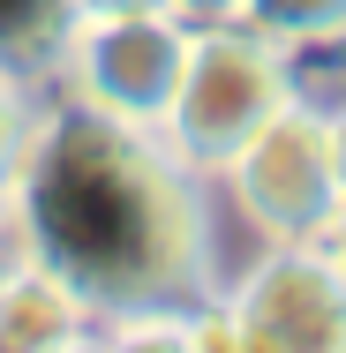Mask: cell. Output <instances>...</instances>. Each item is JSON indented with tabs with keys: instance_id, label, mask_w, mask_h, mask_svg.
Returning <instances> with one entry per match:
<instances>
[{
	"instance_id": "6da1fadb",
	"label": "cell",
	"mask_w": 346,
	"mask_h": 353,
	"mask_svg": "<svg viewBox=\"0 0 346 353\" xmlns=\"http://www.w3.org/2000/svg\"><path fill=\"white\" fill-rule=\"evenodd\" d=\"M8 211L23 248L53 263L98 308V323L211 293L204 188L158 128H121L75 98L38 113Z\"/></svg>"
},
{
	"instance_id": "7a4b0ae2",
	"label": "cell",
	"mask_w": 346,
	"mask_h": 353,
	"mask_svg": "<svg viewBox=\"0 0 346 353\" xmlns=\"http://www.w3.org/2000/svg\"><path fill=\"white\" fill-rule=\"evenodd\" d=\"M286 53L271 38H256L249 23L218 15V23H189V53H181V83L166 98L158 143L204 181L218 173L241 143L256 136L286 105Z\"/></svg>"
},
{
	"instance_id": "3957f363",
	"label": "cell",
	"mask_w": 346,
	"mask_h": 353,
	"mask_svg": "<svg viewBox=\"0 0 346 353\" xmlns=\"http://www.w3.org/2000/svg\"><path fill=\"white\" fill-rule=\"evenodd\" d=\"M181 53H189V15L181 8H121V15H75L61 68L68 98L121 121V128H158L166 98L181 83Z\"/></svg>"
},
{
	"instance_id": "277c9868",
	"label": "cell",
	"mask_w": 346,
	"mask_h": 353,
	"mask_svg": "<svg viewBox=\"0 0 346 353\" xmlns=\"http://www.w3.org/2000/svg\"><path fill=\"white\" fill-rule=\"evenodd\" d=\"M218 181L233 188L241 218L264 241H316L331 203H339V165H331L324 113L301 105V98H286L271 121L218 165Z\"/></svg>"
},
{
	"instance_id": "5b68a950",
	"label": "cell",
	"mask_w": 346,
	"mask_h": 353,
	"mask_svg": "<svg viewBox=\"0 0 346 353\" xmlns=\"http://www.w3.org/2000/svg\"><path fill=\"white\" fill-rule=\"evenodd\" d=\"M241 353H346V271L316 241H271L226 293Z\"/></svg>"
},
{
	"instance_id": "8992f818",
	"label": "cell",
	"mask_w": 346,
	"mask_h": 353,
	"mask_svg": "<svg viewBox=\"0 0 346 353\" xmlns=\"http://www.w3.org/2000/svg\"><path fill=\"white\" fill-rule=\"evenodd\" d=\"M98 339V308L30 248L0 279V353H68Z\"/></svg>"
},
{
	"instance_id": "52a82bcc",
	"label": "cell",
	"mask_w": 346,
	"mask_h": 353,
	"mask_svg": "<svg viewBox=\"0 0 346 353\" xmlns=\"http://www.w3.org/2000/svg\"><path fill=\"white\" fill-rule=\"evenodd\" d=\"M75 8L68 0H0V68L15 83H46L61 68Z\"/></svg>"
},
{
	"instance_id": "ba28073f",
	"label": "cell",
	"mask_w": 346,
	"mask_h": 353,
	"mask_svg": "<svg viewBox=\"0 0 346 353\" xmlns=\"http://www.w3.org/2000/svg\"><path fill=\"white\" fill-rule=\"evenodd\" d=\"M233 23H249L256 38H271L286 53V46H309V38L346 30V0H241Z\"/></svg>"
},
{
	"instance_id": "9c48e42d",
	"label": "cell",
	"mask_w": 346,
	"mask_h": 353,
	"mask_svg": "<svg viewBox=\"0 0 346 353\" xmlns=\"http://www.w3.org/2000/svg\"><path fill=\"white\" fill-rule=\"evenodd\" d=\"M30 121H38V105H30V83H15V75L0 68V203H8L15 173H23V150H30Z\"/></svg>"
},
{
	"instance_id": "30bf717a",
	"label": "cell",
	"mask_w": 346,
	"mask_h": 353,
	"mask_svg": "<svg viewBox=\"0 0 346 353\" xmlns=\"http://www.w3.org/2000/svg\"><path fill=\"white\" fill-rule=\"evenodd\" d=\"M316 248H324V256H331V263L346 271V196L331 203V218H324V233H316Z\"/></svg>"
},
{
	"instance_id": "8fae6325",
	"label": "cell",
	"mask_w": 346,
	"mask_h": 353,
	"mask_svg": "<svg viewBox=\"0 0 346 353\" xmlns=\"http://www.w3.org/2000/svg\"><path fill=\"white\" fill-rule=\"evenodd\" d=\"M23 256V225H15V211L0 203V279H8V263Z\"/></svg>"
},
{
	"instance_id": "7c38bea8",
	"label": "cell",
	"mask_w": 346,
	"mask_h": 353,
	"mask_svg": "<svg viewBox=\"0 0 346 353\" xmlns=\"http://www.w3.org/2000/svg\"><path fill=\"white\" fill-rule=\"evenodd\" d=\"M324 128H331V165H339V196H346V105L324 113Z\"/></svg>"
},
{
	"instance_id": "4fadbf2b",
	"label": "cell",
	"mask_w": 346,
	"mask_h": 353,
	"mask_svg": "<svg viewBox=\"0 0 346 353\" xmlns=\"http://www.w3.org/2000/svg\"><path fill=\"white\" fill-rule=\"evenodd\" d=\"M75 15H121V8H173V0H68Z\"/></svg>"
},
{
	"instance_id": "5bb4252c",
	"label": "cell",
	"mask_w": 346,
	"mask_h": 353,
	"mask_svg": "<svg viewBox=\"0 0 346 353\" xmlns=\"http://www.w3.org/2000/svg\"><path fill=\"white\" fill-rule=\"evenodd\" d=\"M173 8H181L189 23H218V15H233L241 0H173Z\"/></svg>"
}]
</instances>
